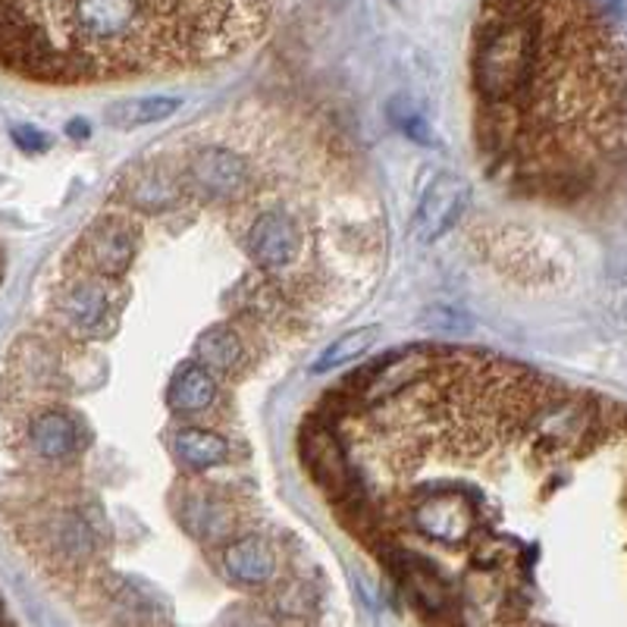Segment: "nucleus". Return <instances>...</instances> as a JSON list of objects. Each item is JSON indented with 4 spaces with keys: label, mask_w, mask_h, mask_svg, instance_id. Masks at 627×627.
I'll return each instance as SVG.
<instances>
[{
    "label": "nucleus",
    "mask_w": 627,
    "mask_h": 627,
    "mask_svg": "<svg viewBox=\"0 0 627 627\" xmlns=\"http://www.w3.org/2000/svg\"><path fill=\"white\" fill-rule=\"evenodd\" d=\"M242 248L279 292H296V279L308 270V223L286 205H267L248 220Z\"/></svg>",
    "instance_id": "nucleus-2"
},
{
    "label": "nucleus",
    "mask_w": 627,
    "mask_h": 627,
    "mask_svg": "<svg viewBox=\"0 0 627 627\" xmlns=\"http://www.w3.org/2000/svg\"><path fill=\"white\" fill-rule=\"evenodd\" d=\"M470 201V186L461 176L439 173L427 186V192L420 198L415 229H418L420 242H436L439 236H446L458 223V217L465 213Z\"/></svg>",
    "instance_id": "nucleus-7"
},
{
    "label": "nucleus",
    "mask_w": 627,
    "mask_h": 627,
    "mask_svg": "<svg viewBox=\"0 0 627 627\" xmlns=\"http://www.w3.org/2000/svg\"><path fill=\"white\" fill-rule=\"evenodd\" d=\"M279 561L273 546L261 537H239L223 553V571L239 587H263L277 575Z\"/></svg>",
    "instance_id": "nucleus-11"
},
{
    "label": "nucleus",
    "mask_w": 627,
    "mask_h": 627,
    "mask_svg": "<svg viewBox=\"0 0 627 627\" xmlns=\"http://www.w3.org/2000/svg\"><path fill=\"white\" fill-rule=\"evenodd\" d=\"M13 139H17L19 148H26V151H48L51 148V139L36 129V126H17L13 129Z\"/></svg>",
    "instance_id": "nucleus-18"
},
{
    "label": "nucleus",
    "mask_w": 627,
    "mask_h": 627,
    "mask_svg": "<svg viewBox=\"0 0 627 627\" xmlns=\"http://www.w3.org/2000/svg\"><path fill=\"white\" fill-rule=\"evenodd\" d=\"M139 236L129 217L122 213H104L98 217L86 236L79 239V255H82V273H94V277L120 279L129 273L136 248H139Z\"/></svg>",
    "instance_id": "nucleus-6"
},
{
    "label": "nucleus",
    "mask_w": 627,
    "mask_h": 627,
    "mask_svg": "<svg viewBox=\"0 0 627 627\" xmlns=\"http://www.w3.org/2000/svg\"><path fill=\"white\" fill-rule=\"evenodd\" d=\"M217 401V380L208 367L186 365L176 370L170 384V408L176 415H205Z\"/></svg>",
    "instance_id": "nucleus-14"
},
{
    "label": "nucleus",
    "mask_w": 627,
    "mask_h": 627,
    "mask_svg": "<svg viewBox=\"0 0 627 627\" xmlns=\"http://www.w3.org/2000/svg\"><path fill=\"white\" fill-rule=\"evenodd\" d=\"M301 458H305L314 480L324 487V492L336 506L349 502L351 492H355V477H351L346 446H342L330 418H320V415L308 418L305 430H301Z\"/></svg>",
    "instance_id": "nucleus-5"
},
{
    "label": "nucleus",
    "mask_w": 627,
    "mask_h": 627,
    "mask_svg": "<svg viewBox=\"0 0 627 627\" xmlns=\"http://www.w3.org/2000/svg\"><path fill=\"white\" fill-rule=\"evenodd\" d=\"M176 458L192 470H208L229 461V442L208 427H182L173 436Z\"/></svg>",
    "instance_id": "nucleus-15"
},
{
    "label": "nucleus",
    "mask_w": 627,
    "mask_h": 627,
    "mask_svg": "<svg viewBox=\"0 0 627 627\" xmlns=\"http://www.w3.org/2000/svg\"><path fill=\"white\" fill-rule=\"evenodd\" d=\"M182 110V98L176 94H141V98H122L104 110V122L110 129L132 132L176 117Z\"/></svg>",
    "instance_id": "nucleus-12"
},
{
    "label": "nucleus",
    "mask_w": 627,
    "mask_h": 627,
    "mask_svg": "<svg viewBox=\"0 0 627 627\" xmlns=\"http://www.w3.org/2000/svg\"><path fill=\"white\" fill-rule=\"evenodd\" d=\"M492 176L530 195H580L627 145L621 51L596 0H537V44L518 86L477 110Z\"/></svg>",
    "instance_id": "nucleus-1"
},
{
    "label": "nucleus",
    "mask_w": 627,
    "mask_h": 627,
    "mask_svg": "<svg viewBox=\"0 0 627 627\" xmlns=\"http://www.w3.org/2000/svg\"><path fill=\"white\" fill-rule=\"evenodd\" d=\"M198 358H201V365L208 367L213 377H232L239 367L248 365V346H245L242 336L232 330V327L217 324V327L201 332Z\"/></svg>",
    "instance_id": "nucleus-13"
},
{
    "label": "nucleus",
    "mask_w": 627,
    "mask_h": 627,
    "mask_svg": "<svg viewBox=\"0 0 627 627\" xmlns=\"http://www.w3.org/2000/svg\"><path fill=\"white\" fill-rule=\"evenodd\" d=\"M44 543L67 565H86L98 549V530L79 511H57L44 524Z\"/></svg>",
    "instance_id": "nucleus-10"
},
{
    "label": "nucleus",
    "mask_w": 627,
    "mask_h": 627,
    "mask_svg": "<svg viewBox=\"0 0 627 627\" xmlns=\"http://www.w3.org/2000/svg\"><path fill=\"white\" fill-rule=\"evenodd\" d=\"M179 521L195 540L201 543H223L236 530L232 506L227 499H220L217 492H210V489L186 492L182 508H179Z\"/></svg>",
    "instance_id": "nucleus-8"
},
{
    "label": "nucleus",
    "mask_w": 627,
    "mask_h": 627,
    "mask_svg": "<svg viewBox=\"0 0 627 627\" xmlns=\"http://www.w3.org/2000/svg\"><path fill=\"white\" fill-rule=\"evenodd\" d=\"M113 282L117 279L94 277V273H82L67 282V289L57 298L60 320L79 336H107L122 305V298L117 296L120 289Z\"/></svg>",
    "instance_id": "nucleus-4"
},
{
    "label": "nucleus",
    "mask_w": 627,
    "mask_h": 627,
    "mask_svg": "<svg viewBox=\"0 0 627 627\" xmlns=\"http://www.w3.org/2000/svg\"><path fill=\"white\" fill-rule=\"evenodd\" d=\"M389 120L399 126L401 136H408L411 141H418V145H434V132H430V126L427 120L420 117V110L408 98H396V101H389Z\"/></svg>",
    "instance_id": "nucleus-17"
},
{
    "label": "nucleus",
    "mask_w": 627,
    "mask_h": 627,
    "mask_svg": "<svg viewBox=\"0 0 627 627\" xmlns=\"http://www.w3.org/2000/svg\"><path fill=\"white\" fill-rule=\"evenodd\" d=\"M29 446L41 461H67L82 449V427L79 420L63 411H41L29 420Z\"/></svg>",
    "instance_id": "nucleus-9"
},
{
    "label": "nucleus",
    "mask_w": 627,
    "mask_h": 627,
    "mask_svg": "<svg viewBox=\"0 0 627 627\" xmlns=\"http://www.w3.org/2000/svg\"><path fill=\"white\" fill-rule=\"evenodd\" d=\"M380 339V327H358V330L346 332V336H339L332 346H327L324 349V355L314 361L311 374H330V370H336V367H346L351 365V361H358L361 355H367V351L374 349V342Z\"/></svg>",
    "instance_id": "nucleus-16"
},
{
    "label": "nucleus",
    "mask_w": 627,
    "mask_h": 627,
    "mask_svg": "<svg viewBox=\"0 0 627 627\" xmlns=\"http://www.w3.org/2000/svg\"><path fill=\"white\" fill-rule=\"evenodd\" d=\"M67 132H70V136H76V139H86V136H88V122L72 120L70 126H67Z\"/></svg>",
    "instance_id": "nucleus-19"
},
{
    "label": "nucleus",
    "mask_w": 627,
    "mask_h": 627,
    "mask_svg": "<svg viewBox=\"0 0 627 627\" xmlns=\"http://www.w3.org/2000/svg\"><path fill=\"white\" fill-rule=\"evenodd\" d=\"M186 192L201 195L208 201H229V198H242L255 189V167L251 160L236 148L223 141H201L195 145L186 167L179 170Z\"/></svg>",
    "instance_id": "nucleus-3"
}]
</instances>
